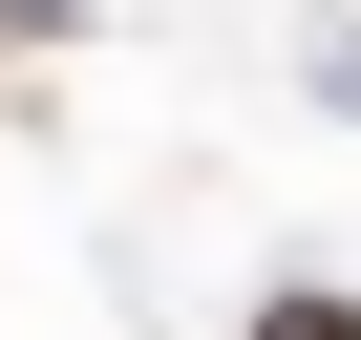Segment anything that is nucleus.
Segmentation results:
<instances>
[{"instance_id":"nucleus-1","label":"nucleus","mask_w":361,"mask_h":340,"mask_svg":"<svg viewBox=\"0 0 361 340\" xmlns=\"http://www.w3.org/2000/svg\"><path fill=\"white\" fill-rule=\"evenodd\" d=\"M255 340H361V319H340V298H276V319H255Z\"/></svg>"}]
</instances>
